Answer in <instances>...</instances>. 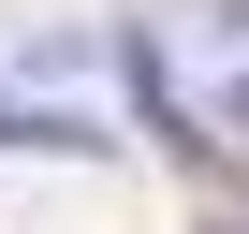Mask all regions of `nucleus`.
Segmentation results:
<instances>
[{"label": "nucleus", "instance_id": "f257e3e1", "mask_svg": "<svg viewBox=\"0 0 249 234\" xmlns=\"http://www.w3.org/2000/svg\"><path fill=\"white\" fill-rule=\"evenodd\" d=\"M103 147L117 132L88 102H15V88H0V161H103Z\"/></svg>", "mask_w": 249, "mask_h": 234}, {"label": "nucleus", "instance_id": "f03ea898", "mask_svg": "<svg viewBox=\"0 0 249 234\" xmlns=\"http://www.w3.org/2000/svg\"><path fill=\"white\" fill-rule=\"evenodd\" d=\"M220 132H234V147H249V73H234V88H220Z\"/></svg>", "mask_w": 249, "mask_h": 234}]
</instances>
